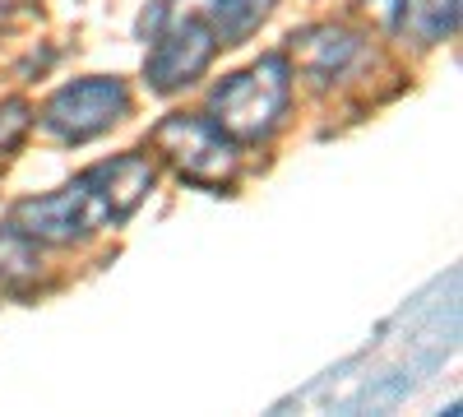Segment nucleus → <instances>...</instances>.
<instances>
[{
  "label": "nucleus",
  "instance_id": "1",
  "mask_svg": "<svg viewBox=\"0 0 463 417\" xmlns=\"http://www.w3.org/2000/svg\"><path fill=\"white\" fill-rule=\"evenodd\" d=\"M153 181H158V163L148 154H116L84 167L52 195L19 200L5 223L37 246H80L98 237L102 227L130 223L135 209L148 200Z\"/></svg>",
  "mask_w": 463,
  "mask_h": 417
},
{
  "label": "nucleus",
  "instance_id": "2",
  "mask_svg": "<svg viewBox=\"0 0 463 417\" xmlns=\"http://www.w3.org/2000/svg\"><path fill=\"white\" fill-rule=\"evenodd\" d=\"M213 5L218 0H153L139 14V37H144V84L153 93H181L204 70L213 65L218 28H213Z\"/></svg>",
  "mask_w": 463,
  "mask_h": 417
},
{
  "label": "nucleus",
  "instance_id": "3",
  "mask_svg": "<svg viewBox=\"0 0 463 417\" xmlns=\"http://www.w3.org/2000/svg\"><path fill=\"white\" fill-rule=\"evenodd\" d=\"M288 107H292V70H288V56L274 52V56L250 61L237 74H227L222 84H213L204 117L232 144H264L283 126Z\"/></svg>",
  "mask_w": 463,
  "mask_h": 417
},
{
  "label": "nucleus",
  "instance_id": "4",
  "mask_svg": "<svg viewBox=\"0 0 463 417\" xmlns=\"http://www.w3.org/2000/svg\"><path fill=\"white\" fill-rule=\"evenodd\" d=\"M148 148L158 154L185 185L209 195H227L232 181L241 172V144H232L209 117H190V111H172L148 130Z\"/></svg>",
  "mask_w": 463,
  "mask_h": 417
},
{
  "label": "nucleus",
  "instance_id": "5",
  "mask_svg": "<svg viewBox=\"0 0 463 417\" xmlns=\"http://www.w3.org/2000/svg\"><path fill=\"white\" fill-rule=\"evenodd\" d=\"M130 111V89L116 74H89L65 89H56L43 107V130L56 135L61 144H89L107 135L116 121H126Z\"/></svg>",
  "mask_w": 463,
  "mask_h": 417
},
{
  "label": "nucleus",
  "instance_id": "6",
  "mask_svg": "<svg viewBox=\"0 0 463 417\" xmlns=\"http://www.w3.org/2000/svg\"><path fill=\"white\" fill-rule=\"evenodd\" d=\"M362 52H366V43L343 24H306L288 37V47H283L292 80H306L316 93L347 80L353 65L362 61Z\"/></svg>",
  "mask_w": 463,
  "mask_h": 417
},
{
  "label": "nucleus",
  "instance_id": "7",
  "mask_svg": "<svg viewBox=\"0 0 463 417\" xmlns=\"http://www.w3.org/2000/svg\"><path fill=\"white\" fill-rule=\"evenodd\" d=\"M463 0H399L394 14V37L412 47H440L458 33Z\"/></svg>",
  "mask_w": 463,
  "mask_h": 417
},
{
  "label": "nucleus",
  "instance_id": "8",
  "mask_svg": "<svg viewBox=\"0 0 463 417\" xmlns=\"http://www.w3.org/2000/svg\"><path fill=\"white\" fill-rule=\"evenodd\" d=\"M43 279V255H37V242H28L19 227L0 223V292L10 297H28Z\"/></svg>",
  "mask_w": 463,
  "mask_h": 417
},
{
  "label": "nucleus",
  "instance_id": "9",
  "mask_svg": "<svg viewBox=\"0 0 463 417\" xmlns=\"http://www.w3.org/2000/svg\"><path fill=\"white\" fill-rule=\"evenodd\" d=\"M279 0H218L213 5V28H218V47H241L246 37L274 14Z\"/></svg>",
  "mask_w": 463,
  "mask_h": 417
},
{
  "label": "nucleus",
  "instance_id": "10",
  "mask_svg": "<svg viewBox=\"0 0 463 417\" xmlns=\"http://www.w3.org/2000/svg\"><path fill=\"white\" fill-rule=\"evenodd\" d=\"M33 107L24 102V98H5L0 102V163H5L14 148L28 139V130H33Z\"/></svg>",
  "mask_w": 463,
  "mask_h": 417
},
{
  "label": "nucleus",
  "instance_id": "11",
  "mask_svg": "<svg viewBox=\"0 0 463 417\" xmlns=\"http://www.w3.org/2000/svg\"><path fill=\"white\" fill-rule=\"evenodd\" d=\"M28 14H37V0H0V33L14 28V24L28 19Z\"/></svg>",
  "mask_w": 463,
  "mask_h": 417
}]
</instances>
